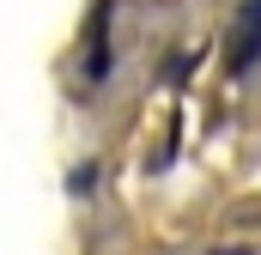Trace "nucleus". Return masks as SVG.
<instances>
[{"mask_svg": "<svg viewBox=\"0 0 261 255\" xmlns=\"http://www.w3.org/2000/svg\"><path fill=\"white\" fill-rule=\"evenodd\" d=\"M255 49H261V0L249 6V18H237V55H231V61H237V67L255 61Z\"/></svg>", "mask_w": 261, "mask_h": 255, "instance_id": "obj_1", "label": "nucleus"}]
</instances>
